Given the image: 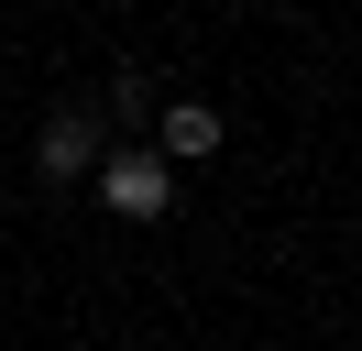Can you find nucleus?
Returning a JSON list of instances; mask_svg holds the SVG:
<instances>
[{"mask_svg":"<svg viewBox=\"0 0 362 351\" xmlns=\"http://www.w3.org/2000/svg\"><path fill=\"white\" fill-rule=\"evenodd\" d=\"M99 197H110V219H165L176 209V165L154 143H121V154H99Z\"/></svg>","mask_w":362,"mask_h":351,"instance_id":"f257e3e1","label":"nucleus"},{"mask_svg":"<svg viewBox=\"0 0 362 351\" xmlns=\"http://www.w3.org/2000/svg\"><path fill=\"white\" fill-rule=\"evenodd\" d=\"M154 154H165V165H209V154H220V110H209V99H176Z\"/></svg>","mask_w":362,"mask_h":351,"instance_id":"7ed1b4c3","label":"nucleus"},{"mask_svg":"<svg viewBox=\"0 0 362 351\" xmlns=\"http://www.w3.org/2000/svg\"><path fill=\"white\" fill-rule=\"evenodd\" d=\"M33 165H45V176H99V121H88V110H55L45 143H33Z\"/></svg>","mask_w":362,"mask_h":351,"instance_id":"f03ea898","label":"nucleus"}]
</instances>
